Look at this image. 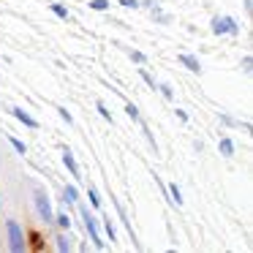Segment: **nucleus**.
<instances>
[{
    "label": "nucleus",
    "instance_id": "6",
    "mask_svg": "<svg viewBox=\"0 0 253 253\" xmlns=\"http://www.w3.org/2000/svg\"><path fill=\"white\" fill-rule=\"evenodd\" d=\"M11 115L17 117V120L22 123V126H28V128H39V120H36V117L30 115V112H25L22 106H14V109H11Z\"/></svg>",
    "mask_w": 253,
    "mask_h": 253
},
{
    "label": "nucleus",
    "instance_id": "24",
    "mask_svg": "<svg viewBox=\"0 0 253 253\" xmlns=\"http://www.w3.org/2000/svg\"><path fill=\"white\" fill-rule=\"evenodd\" d=\"M158 90H161V93H164V95H166V98H171V90H169V87H166V84H161V87H158Z\"/></svg>",
    "mask_w": 253,
    "mask_h": 253
},
{
    "label": "nucleus",
    "instance_id": "22",
    "mask_svg": "<svg viewBox=\"0 0 253 253\" xmlns=\"http://www.w3.org/2000/svg\"><path fill=\"white\" fill-rule=\"evenodd\" d=\"M139 74H142V79H144V82H147V84H150V87H153V90H158V84H155V79H153V77H150V74H147V71H144V68H142V71H139Z\"/></svg>",
    "mask_w": 253,
    "mask_h": 253
},
{
    "label": "nucleus",
    "instance_id": "10",
    "mask_svg": "<svg viewBox=\"0 0 253 253\" xmlns=\"http://www.w3.org/2000/svg\"><path fill=\"white\" fill-rule=\"evenodd\" d=\"M63 199H66V202H79L77 185H66V191H63Z\"/></svg>",
    "mask_w": 253,
    "mask_h": 253
},
{
    "label": "nucleus",
    "instance_id": "16",
    "mask_svg": "<svg viewBox=\"0 0 253 253\" xmlns=\"http://www.w3.org/2000/svg\"><path fill=\"white\" fill-rule=\"evenodd\" d=\"M90 8H95V11H106V8H109V0H90Z\"/></svg>",
    "mask_w": 253,
    "mask_h": 253
},
{
    "label": "nucleus",
    "instance_id": "7",
    "mask_svg": "<svg viewBox=\"0 0 253 253\" xmlns=\"http://www.w3.org/2000/svg\"><path fill=\"white\" fill-rule=\"evenodd\" d=\"M180 63L188 68V71H193V74H202V66H199V60H196L193 55H185V52H182V55H180Z\"/></svg>",
    "mask_w": 253,
    "mask_h": 253
},
{
    "label": "nucleus",
    "instance_id": "17",
    "mask_svg": "<svg viewBox=\"0 0 253 253\" xmlns=\"http://www.w3.org/2000/svg\"><path fill=\"white\" fill-rule=\"evenodd\" d=\"M87 196H90V204H93V207L98 210V207H101V196H98V191H95V188H90Z\"/></svg>",
    "mask_w": 253,
    "mask_h": 253
},
{
    "label": "nucleus",
    "instance_id": "18",
    "mask_svg": "<svg viewBox=\"0 0 253 253\" xmlns=\"http://www.w3.org/2000/svg\"><path fill=\"white\" fill-rule=\"evenodd\" d=\"M104 229H106V234H109V242H115V240H117V234H115V226H112V220H109V218H104Z\"/></svg>",
    "mask_w": 253,
    "mask_h": 253
},
{
    "label": "nucleus",
    "instance_id": "8",
    "mask_svg": "<svg viewBox=\"0 0 253 253\" xmlns=\"http://www.w3.org/2000/svg\"><path fill=\"white\" fill-rule=\"evenodd\" d=\"M52 14H55V17H60L63 22H68V19H71V14H68V8L66 6H60V3H52Z\"/></svg>",
    "mask_w": 253,
    "mask_h": 253
},
{
    "label": "nucleus",
    "instance_id": "19",
    "mask_svg": "<svg viewBox=\"0 0 253 253\" xmlns=\"http://www.w3.org/2000/svg\"><path fill=\"white\" fill-rule=\"evenodd\" d=\"M169 193H171L169 199H174V204H182V196H180V188H177L174 182H171V185H169Z\"/></svg>",
    "mask_w": 253,
    "mask_h": 253
},
{
    "label": "nucleus",
    "instance_id": "12",
    "mask_svg": "<svg viewBox=\"0 0 253 253\" xmlns=\"http://www.w3.org/2000/svg\"><path fill=\"white\" fill-rule=\"evenodd\" d=\"M126 115H128V117H131V120H133V123H139V120H142V115H139V109H136V104H131V101H128V104H126Z\"/></svg>",
    "mask_w": 253,
    "mask_h": 253
},
{
    "label": "nucleus",
    "instance_id": "3",
    "mask_svg": "<svg viewBox=\"0 0 253 253\" xmlns=\"http://www.w3.org/2000/svg\"><path fill=\"white\" fill-rule=\"evenodd\" d=\"M33 202H36V210H39L41 220H44V223H55V210H52V202H49V196H46V191H36Z\"/></svg>",
    "mask_w": 253,
    "mask_h": 253
},
{
    "label": "nucleus",
    "instance_id": "21",
    "mask_svg": "<svg viewBox=\"0 0 253 253\" xmlns=\"http://www.w3.org/2000/svg\"><path fill=\"white\" fill-rule=\"evenodd\" d=\"M57 115H60V117H63V120H66V123H68V126H71V123H74V117H71V112H68V109H66V106H60V109H57Z\"/></svg>",
    "mask_w": 253,
    "mask_h": 253
},
{
    "label": "nucleus",
    "instance_id": "4",
    "mask_svg": "<svg viewBox=\"0 0 253 253\" xmlns=\"http://www.w3.org/2000/svg\"><path fill=\"white\" fill-rule=\"evenodd\" d=\"M210 28H212L215 36H223V33L237 36V33H240V22H237V19H231V17H215L212 22H210Z\"/></svg>",
    "mask_w": 253,
    "mask_h": 253
},
{
    "label": "nucleus",
    "instance_id": "15",
    "mask_svg": "<svg viewBox=\"0 0 253 253\" xmlns=\"http://www.w3.org/2000/svg\"><path fill=\"white\" fill-rule=\"evenodd\" d=\"M71 248H74V245L68 242V237H66V234H63V237H57V251H66V253H68Z\"/></svg>",
    "mask_w": 253,
    "mask_h": 253
},
{
    "label": "nucleus",
    "instance_id": "11",
    "mask_svg": "<svg viewBox=\"0 0 253 253\" xmlns=\"http://www.w3.org/2000/svg\"><path fill=\"white\" fill-rule=\"evenodd\" d=\"M220 153H223L226 158H231V155H234V142H231V139H220Z\"/></svg>",
    "mask_w": 253,
    "mask_h": 253
},
{
    "label": "nucleus",
    "instance_id": "1",
    "mask_svg": "<svg viewBox=\"0 0 253 253\" xmlns=\"http://www.w3.org/2000/svg\"><path fill=\"white\" fill-rule=\"evenodd\" d=\"M6 231H8V248H11L14 253L28 251V242H25V231H22V226H19L14 218H8V220H6Z\"/></svg>",
    "mask_w": 253,
    "mask_h": 253
},
{
    "label": "nucleus",
    "instance_id": "23",
    "mask_svg": "<svg viewBox=\"0 0 253 253\" xmlns=\"http://www.w3.org/2000/svg\"><path fill=\"white\" fill-rule=\"evenodd\" d=\"M123 8H139V0H117Z\"/></svg>",
    "mask_w": 253,
    "mask_h": 253
},
{
    "label": "nucleus",
    "instance_id": "20",
    "mask_svg": "<svg viewBox=\"0 0 253 253\" xmlns=\"http://www.w3.org/2000/svg\"><path fill=\"white\" fill-rule=\"evenodd\" d=\"M128 55H131V60H133V63H139V66H144V63H147V57H144L142 52H136V49H131Z\"/></svg>",
    "mask_w": 253,
    "mask_h": 253
},
{
    "label": "nucleus",
    "instance_id": "5",
    "mask_svg": "<svg viewBox=\"0 0 253 253\" xmlns=\"http://www.w3.org/2000/svg\"><path fill=\"white\" fill-rule=\"evenodd\" d=\"M63 164H66V169H68V174L74 177V180H82V174H79V164H77V158H74V153L71 150H63Z\"/></svg>",
    "mask_w": 253,
    "mask_h": 253
},
{
    "label": "nucleus",
    "instance_id": "14",
    "mask_svg": "<svg viewBox=\"0 0 253 253\" xmlns=\"http://www.w3.org/2000/svg\"><path fill=\"white\" fill-rule=\"evenodd\" d=\"M95 109H98V115L104 117V120H109V123H112V112L106 109V104H104V101H98V104H95Z\"/></svg>",
    "mask_w": 253,
    "mask_h": 253
},
{
    "label": "nucleus",
    "instance_id": "13",
    "mask_svg": "<svg viewBox=\"0 0 253 253\" xmlns=\"http://www.w3.org/2000/svg\"><path fill=\"white\" fill-rule=\"evenodd\" d=\"M8 142H11V147H14V150H17V153H19V155H25V153H28V147H25V142H19V139H17V136H8Z\"/></svg>",
    "mask_w": 253,
    "mask_h": 253
},
{
    "label": "nucleus",
    "instance_id": "2",
    "mask_svg": "<svg viewBox=\"0 0 253 253\" xmlns=\"http://www.w3.org/2000/svg\"><path fill=\"white\" fill-rule=\"evenodd\" d=\"M79 212H82L84 229H87V234H90V240H93V245L98 248V251H104V240H101V231H98V220H95V215L90 212L84 204H79Z\"/></svg>",
    "mask_w": 253,
    "mask_h": 253
},
{
    "label": "nucleus",
    "instance_id": "9",
    "mask_svg": "<svg viewBox=\"0 0 253 253\" xmlns=\"http://www.w3.org/2000/svg\"><path fill=\"white\" fill-rule=\"evenodd\" d=\"M55 223L60 226V229H71V218H68V212H55Z\"/></svg>",
    "mask_w": 253,
    "mask_h": 253
}]
</instances>
